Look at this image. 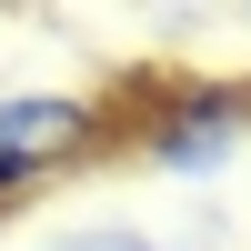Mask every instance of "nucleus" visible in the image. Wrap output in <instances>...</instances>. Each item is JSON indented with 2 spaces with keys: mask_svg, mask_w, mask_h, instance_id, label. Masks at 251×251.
Segmentation results:
<instances>
[{
  "mask_svg": "<svg viewBox=\"0 0 251 251\" xmlns=\"http://www.w3.org/2000/svg\"><path fill=\"white\" fill-rule=\"evenodd\" d=\"M121 161V80H0V221Z\"/></svg>",
  "mask_w": 251,
  "mask_h": 251,
  "instance_id": "obj_1",
  "label": "nucleus"
},
{
  "mask_svg": "<svg viewBox=\"0 0 251 251\" xmlns=\"http://www.w3.org/2000/svg\"><path fill=\"white\" fill-rule=\"evenodd\" d=\"M251 151V80L241 71H141L121 80V161L161 181H221Z\"/></svg>",
  "mask_w": 251,
  "mask_h": 251,
  "instance_id": "obj_2",
  "label": "nucleus"
}]
</instances>
